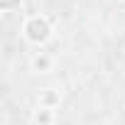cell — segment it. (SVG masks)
Here are the masks:
<instances>
[{"label": "cell", "mask_w": 125, "mask_h": 125, "mask_svg": "<svg viewBox=\"0 0 125 125\" xmlns=\"http://www.w3.org/2000/svg\"><path fill=\"white\" fill-rule=\"evenodd\" d=\"M22 37L30 44L42 47V44H47L54 37V25H52V20L47 15H30L22 22Z\"/></svg>", "instance_id": "obj_1"}, {"label": "cell", "mask_w": 125, "mask_h": 125, "mask_svg": "<svg viewBox=\"0 0 125 125\" xmlns=\"http://www.w3.org/2000/svg\"><path fill=\"white\" fill-rule=\"evenodd\" d=\"M61 101H64L61 91H59V88H54V86H47V88H42V91H39V96H37V108L56 110V108L61 105Z\"/></svg>", "instance_id": "obj_2"}, {"label": "cell", "mask_w": 125, "mask_h": 125, "mask_svg": "<svg viewBox=\"0 0 125 125\" xmlns=\"http://www.w3.org/2000/svg\"><path fill=\"white\" fill-rule=\"evenodd\" d=\"M30 69H32L34 74H49V71H54V56H52L49 52H37V54H32Z\"/></svg>", "instance_id": "obj_3"}, {"label": "cell", "mask_w": 125, "mask_h": 125, "mask_svg": "<svg viewBox=\"0 0 125 125\" xmlns=\"http://www.w3.org/2000/svg\"><path fill=\"white\" fill-rule=\"evenodd\" d=\"M32 120H34V125H54V123H56V110H49V108H37Z\"/></svg>", "instance_id": "obj_4"}, {"label": "cell", "mask_w": 125, "mask_h": 125, "mask_svg": "<svg viewBox=\"0 0 125 125\" xmlns=\"http://www.w3.org/2000/svg\"><path fill=\"white\" fill-rule=\"evenodd\" d=\"M123 5H125V0H123Z\"/></svg>", "instance_id": "obj_5"}]
</instances>
